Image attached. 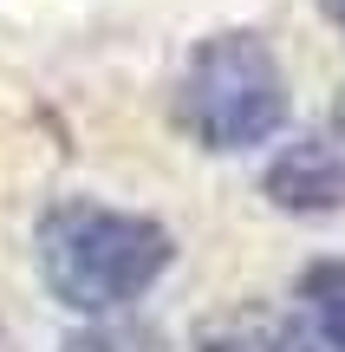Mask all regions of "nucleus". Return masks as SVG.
I'll use <instances>...</instances> for the list:
<instances>
[{
	"mask_svg": "<svg viewBox=\"0 0 345 352\" xmlns=\"http://www.w3.org/2000/svg\"><path fill=\"white\" fill-rule=\"evenodd\" d=\"M176 124L202 151H261L287 131V72L261 33H209L176 72Z\"/></svg>",
	"mask_w": 345,
	"mask_h": 352,
	"instance_id": "nucleus-2",
	"label": "nucleus"
},
{
	"mask_svg": "<svg viewBox=\"0 0 345 352\" xmlns=\"http://www.w3.org/2000/svg\"><path fill=\"white\" fill-rule=\"evenodd\" d=\"M320 7H326V13H333V26H339V33H345V0H320Z\"/></svg>",
	"mask_w": 345,
	"mask_h": 352,
	"instance_id": "nucleus-7",
	"label": "nucleus"
},
{
	"mask_svg": "<svg viewBox=\"0 0 345 352\" xmlns=\"http://www.w3.org/2000/svg\"><path fill=\"white\" fill-rule=\"evenodd\" d=\"M267 196L294 215H326L345 202V138L339 131H313V138H294L281 157L267 164Z\"/></svg>",
	"mask_w": 345,
	"mask_h": 352,
	"instance_id": "nucleus-3",
	"label": "nucleus"
},
{
	"mask_svg": "<svg viewBox=\"0 0 345 352\" xmlns=\"http://www.w3.org/2000/svg\"><path fill=\"white\" fill-rule=\"evenodd\" d=\"M300 320L320 346L345 352V261H313L300 274Z\"/></svg>",
	"mask_w": 345,
	"mask_h": 352,
	"instance_id": "nucleus-5",
	"label": "nucleus"
},
{
	"mask_svg": "<svg viewBox=\"0 0 345 352\" xmlns=\"http://www.w3.org/2000/svg\"><path fill=\"white\" fill-rule=\"evenodd\" d=\"M313 346L320 340L294 314H274L261 300L228 307V314L202 320V333H195V352H313Z\"/></svg>",
	"mask_w": 345,
	"mask_h": 352,
	"instance_id": "nucleus-4",
	"label": "nucleus"
},
{
	"mask_svg": "<svg viewBox=\"0 0 345 352\" xmlns=\"http://www.w3.org/2000/svg\"><path fill=\"white\" fill-rule=\"evenodd\" d=\"M59 352H169V340L124 307V314H91L72 340H59Z\"/></svg>",
	"mask_w": 345,
	"mask_h": 352,
	"instance_id": "nucleus-6",
	"label": "nucleus"
},
{
	"mask_svg": "<svg viewBox=\"0 0 345 352\" xmlns=\"http://www.w3.org/2000/svg\"><path fill=\"white\" fill-rule=\"evenodd\" d=\"M39 280L59 307L72 314H124L137 307L176 261V241L163 222L137 209H111V202L72 196L59 209L39 215Z\"/></svg>",
	"mask_w": 345,
	"mask_h": 352,
	"instance_id": "nucleus-1",
	"label": "nucleus"
}]
</instances>
